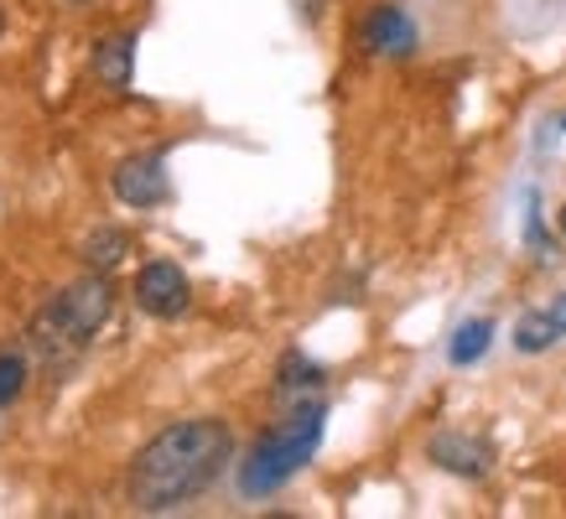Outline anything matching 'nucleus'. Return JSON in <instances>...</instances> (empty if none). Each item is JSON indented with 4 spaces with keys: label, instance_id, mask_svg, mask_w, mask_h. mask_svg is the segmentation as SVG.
<instances>
[{
    "label": "nucleus",
    "instance_id": "obj_11",
    "mask_svg": "<svg viewBox=\"0 0 566 519\" xmlns=\"http://www.w3.org/2000/svg\"><path fill=\"white\" fill-rule=\"evenodd\" d=\"M130 255V240H125L120 229H88V240H84V265L88 271H115L120 260Z\"/></svg>",
    "mask_w": 566,
    "mask_h": 519
},
{
    "label": "nucleus",
    "instance_id": "obj_4",
    "mask_svg": "<svg viewBox=\"0 0 566 519\" xmlns=\"http://www.w3.org/2000/svg\"><path fill=\"white\" fill-rule=\"evenodd\" d=\"M136 307L156 322H177L182 311L192 307V280L182 265L172 260H151V265H140L136 276Z\"/></svg>",
    "mask_w": 566,
    "mask_h": 519
},
{
    "label": "nucleus",
    "instance_id": "obj_12",
    "mask_svg": "<svg viewBox=\"0 0 566 519\" xmlns=\"http://www.w3.org/2000/svg\"><path fill=\"white\" fill-rule=\"evenodd\" d=\"M556 338H562V332H556V322H551V311H520V322H515V348L520 353H546Z\"/></svg>",
    "mask_w": 566,
    "mask_h": 519
},
{
    "label": "nucleus",
    "instance_id": "obj_3",
    "mask_svg": "<svg viewBox=\"0 0 566 519\" xmlns=\"http://www.w3.org/2000/svg\"><path fill=\"white\" fill-rule=\"evenodd\" d=\"M109 301H115V296H109L104 271H88V276L69 280V286L32 317V348L42 359H69V353H78V348L104 328Z\"/></svg>",
    "mask_w": 566,
    "mask_h": 519
},
{
    "label": "nucleus",
    "instance_id": "obj_7",
    "mask_svg": "<svg viewBox=\"0 0 566 519\" xmlns=\"http://www.w3.org/2000/svg\"><path fill=\"white\" fill-rule=\"evenodd\" d=\"M427 457L442 467V473H452V478H468V484L489 478V467H494V447H489L483 436H468V432H437L427 442Z\"/></svg>",
    "mask_w": 566,
    "mask_h": 519
},
{
    "label": "nucleus",
    "instance_id": "obj_1",
    "mask_svg": "<svg viewBox=\"0 0 566 519\" xmlns=\"http://www.w3.org/2000/svg\"><path fill=\"white\" fill-rule=\"evenodd\" d=\"M234 463V432L219 415H188L156 432L146 447L130 457L125 473V499L140 515H172L182 504L203 499Z\"/></svg>",
    "mask_w": 566,
    "mask_h": 519
},
{
    "label": "nucleus",
    "instance_id": "obj_10",
    "mask_svg": "<svg viewBox=\"0 0 566 519\" xmlns=\"http://www.w3.org/2000/svg\"><path fill=\"white\" fill-rule=\"evenodd\" d=\"M494 343V317H468L463 328L452 332V343H447V363L452 369H468V363H479Z\"/></svg>",
    "mask_w": 566,
    "mask_h": 519
},
{
    "label": "nucleus",
    "instance_id": "obj_13",
    "mask_svg": "<svg viewBox=\"0 0 566 519\" xmlns=\"http://www.w3.org/2000/svg\"><path fill=\"white\" fill-rule=\"evenodd\" d=\"M27 374H32V369H27V353H21V348H0V411L21 400Z\"/></svg>",
    "mask_w": 566,
    "mask_h": 519
},
{
    "label": "nucleus",
    "instance_id": "obj_15",
    "mask_svg": "<svg viewBox=\"0 0 566 519\" xmlns=\"http://www.w3.org/2000/svg\"><path fill=\"white\" fill-rule=\"evenodd\" d=\"M551 322H556V332H562V338H566V292H556V296H551Z\"/></svg>",
    "mask_w": 566,
    "mask_h": 519
},
{
    "label": "nucleus",
    "instance_id": "obj_18",
    "mask_svg": "<svg viewBox=\"0 0 566 519\" xmlns=\"http://www.w3.org/2000/svg\"><path fill=\"white\" fill-rule=\"evenodd\" d=\"M562 125H566V120H562Z\"/></svg>",
    "mask_w": 566,
    "mask_h": 519
},
{
    "label": "nucleus",
    "instance_id": "obj_9",
    "mask_svg": "<svg viewBox=\"0 0 566 519\" xmlns=\"http://www.w3.org/2000/svg\"><path fill=\"white\" fill-rule=\"evenodd\" d=\"M323 363H312L307 353H286V359H281V369H275V395L286 400V405H296V400H312L317 395V390H323Z\"/></svg>",
    "mask_w": 566,
    "mask_h": 519
},
{
    "label": "nucleus",
    "instance_id": "obj_14",
    "mask_svg": "<svg viewBox=\"0 0 566 519\" xmlns=\"http://www.w3.org/2000/svg\"><path fill=\"white\" fill-rule=\"evenodd\" d=\"M525 244H531L535 260H556V240L546 234V219H541V198L535 192H525Z\"/></svg>",
    "mask_w": 566,
    "mask_h": 519
},
{
    "label": "nucleus",
    "instance_id": "obj_5",
    "mask_svg": "<svg viewBox=\"0 0 566 519\" xmlns=\"http://www.w3.org/2000/svg\"><path fill=\"white\" fill-rule=\"evenodd\" d=\"M109 188L120 198L125 208H161L172 198V177H167V156L161 151H140V156H125Z\"/></svg>",
    "mask_w": 566,
    "mask_h": 519
},
{
    "label": "nucleus",
    "instance_id": "obj_6",
    "mask_svg": "<svg viewBox=\"0 0 566 519\" xmlns=\"http://www.w3.org/2000/svg\"><path fill=\"white\" fill-rule=\"evenodd\" d=\"M359 47L369 57H411L421 47V32H416L406 6L385 0V6H369V17L359 21Z\"/></svg>",
    "mask_w": 566,
    "mask_h": 519
},
{
    "label": "nucleus",
    "instance_id": "obj_8",
    "mask_svg": "<svg viewBox=\"0 0 566 519\" xmlns=\"http://www.w3.org/2000/svg\"><path fill=\"white\" fill-rule=\"evenodd\" d=\"M88 68L109 94H130V78H136V36L130 32H109L99 36V47L88 57Z\"/></svg>",
    "mask_w": 566,
    "mask_h": 519
},
{
    "label": "nucleus",
    "instance_id": "obj_16",
    "mask_svg": "<svg viewBox=\"0 0 566 519\" xmlns=\"http://www.w3.org/2000/svg\"><path fill=\"white\" fill-rule=\"evenodd\" d=\"M556 229H562V240H566V203H562V213H556Z\"/></svg>",
    "mask_w": 566,
    "mask_h": 519
},
{
    "label": "nucleus",
    "instance_id": "obj_17",
    "mask_svg": "<svg viewBox=\"0 0 566 519\" xmlns=\"http://www.w3.org/2000/svg\"><path fill=\"white\" fill-rule=\"evenodd\" d=\"M69 6H88V0H69Z\"/></svg>",
    "mask_w": 566,
    "mask_h": 519
},
{
    "label": "nucleus",
    "instance_id": "obj_2",
    "mask_svg": "<svg viewBox=\"0 0 566 519\" xmlns=\"http://www.w3.org/2000/svg\"><path fill=\"white\" fill-rule=\"evenodd\" d=\"M323 432H327V405L317 395L312 400H296L292 411L275 421L271 432L260 436L255 447L244 452L240 473H234V484H240V499H271L281 488L292 484L296 473L317 457L323 447Z\"/></svg>",
    "mask_w": 566,
    "mask_h": 519
}]
</instances>
